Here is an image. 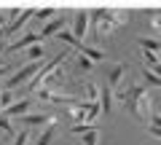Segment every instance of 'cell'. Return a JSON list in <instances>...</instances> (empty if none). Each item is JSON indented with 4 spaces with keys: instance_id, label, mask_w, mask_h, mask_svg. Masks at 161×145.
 Here are the masks:
<instances>
[{
    "instance_id": "14",
    "label": "cell",
    "mask_w": 161,
    "mask_h": 145,
    "mask_svg": "<svg viewBox=\"0 0 161 145\" xmlns=\"http://www.w3.org/2000/svg\"><path fill=\"white\" fill-rule=\"evenodd\" d=\"M110 19H113L115 27H121V24L129 19V11H124V8H115V11H110Z\"/></svg>"
},
{
    "instance_id": "10",
    "label": "cell",
    "mask_w": 161,
    "mask_h": 145,
    "mask_svg": "<svg viewBox=\"0 0 161 145\" xmlns=\"http://www.w3.org/2000/svg\"><path fill=\"white\" fill-rule=\"evenodd\" d=\"M137 43L142 46V51H153V54H158V51H161V41H158V38H148V35H140Z\"/></svg>"
},
{
    "instance_id": "7",
    "label": "cell",
    "mask_w": 161,
    "mask_h": 145,
    "mask_svg": "<svg viewBox=\"0 0 161 145\" xmlns=\"http://www.w3.org/2000/svg\"><path fill=\"white\" fill-rule=\"evenodd\" d=\"M30 108H32V102H30V97L27 99H16V102H11L6 108V118H11V116H24V110H30Z\"/></svg>"
},
{
    "instance_id": "1",
    "label": "cell",
    "mask_w": 161,
    "mask_h": 145,
    "mask_svg": "<svg viewBox=\"0 0 161 145\" xmlns=\"http://www.w3.org/2000/svg\"><path fill=\"white\" fill-rule=\"evenodd\" d=\"M124 102H126L129 113L142 118V121H148L153 116V99H150V94H148L145 86H129V94L124 97Z\"/></svg>"
},
{
    "instance_id": "4",
    "label": "cell",
    "mask_w": 161,
    "mask_h": 145,
    "mask_svg": "<svg viewBox=\"0 0 161 145\" xmlns=\"http://www.w3.org/2000/svg\"><path fill=\"white\" fill-rule=\"evenodd\" d=\"M35 11H38V8H24V11H22V14H19V16L6 27V35H14V32H19L22 27H27V22L35 16Z\"/></svg>"
},
{
    "instance_id": "11",
    "label": "cell",
    "mask_w": 161,
    "mask_h": 145,
    "mask_svg": "<svg viewBox=\"0 0 161 145\" xmlns=\"http://www.w3.org/2000/svg\"><path fill=\"white\" fill-rule=\"evenodd\" d=\"M54 134H57V121L51 118V121H48V126L40 132V137H38V142H35V145H48V142L54 140Z\"/></svg>"
},
{
    "instance_id": "6",
    "label": "cell",
    "mask_w": 161,
    "mask_h": 145,
    "mask_svg": "<svg viewBox=\"0 0 161 145\" xmlns=\"http://www.w3.org/2000/svg\"><path fill=\"white\" fill-rule=\"evenodd\" d=\"M64 24H67V16H57V19H51L48 24H43L40 27V38H48V35H57V32H62L64 30Z\"/></svg>"
},
{
    "instance_id": "20",
    "label": "cell",
    "mask_w": 161,
    "mask_h": 145,
    "mask_svg": "<svg viewBox=\"0 0 161 145\" xmlns=\"http://www.w3.org/2000/svg\"><path fill=\"white\" fill-rule=\"evenodd\" d=\"M86 92H89V102H97V97H99V86L97 83H89Z\"/></svg>"
},
{
    "instance_id": "15",
    "label": "cell",
    "mask_w": 161,
    "mask_h": 145,
    "mask_svg": "<svg viewBox=\"0 0 161 145\" xmlns=\"http://www.w3.org/2000/svg\"><path fill=\"white\" fill-rule=\"evenodd\" d=\"M40 57H43V46H30L27 48V59L30 62H40Z\"/></svg>"
},
{
    "instance_id": "25",
    "label": "cell",
    "mask_w": 161,
    "mask_h": 145,
    "mask_svg": "<svg viewBox=\"0 0 161 145\" xmlns=\"http://www.w3.org/2000/svg\"><path fill=\"white\" fill-rule=\"evenodd\" d=\"M148 126H161V113H153L148 118Z\"/></svg>"
},
{
    "instance_id": "2",
    "label": "cell",
    "mask_w": 161,
    "mask_h": 145,
    "mask_svg": "<svg viewBox=\"0 0 161 145\" xmlns=\"http://www.w3.org/2000/svg\"><path fill=\"white\" fill-rule=\"evenodd\" d=\"M40 67H43V64H40V62H27V64H24L22 70H19V73H14V75L8 78L6 89H8V92H11V89L22 86V83H30V81H32V78H35V75H38V73H40Z\"/></svg>"
},
{
    "instance_id": "12",
    "label": "cell",
    "mask_w": 161,
    "mask_h": 145,
    "mask_svg": "<svg viewBox=\"0 0 161 145\" xmlns=\"http://www.w3.org/2000/svg\"><path fill=\"white\" fill-rule=\"evenodd\" d=\"M22 121H24V126H40V124L48 121V116H43V113H24Z\"/></svg>"
},
{
    "instance_id": "28",
    "label": "cell",
    "mask_w": 161,
    "mask_h": 145,
    "mask_svg": "<svg viewBox=\"0 0 161 145\" xmlns=\"http://www.w3.org/2000/svg\"><path fill=\"white\" fill-rule=\"evenodd\" d=\"M148 70H150V73H153L156 78H161V59H158V62L153 64V67H148Z\"/></svg>"
},
{
    "instance_id": "32",
    "label": "cell",
    "mask_w": 161,
    "mask_h": 145,
    "mask_svg": "<svg viewBox=\"0 0 161 145\" xmlns=\"http://www.w3.org/2000/svg\"><path fill=\"white\" fill-rule=\"evenodd\" d=\"M0 92H3V89H0Z\"/></svg>"
},
{
    "instance_id": "3",
    "label": "cell",
    "mask_w": 161,
    "mask_h": 145,
    "mask_svg": "<svg viewBox=\"0 0 161 145\" xmlns=\"http://www.w3.org/2000/svg\"><path fill=\"white\" fill-rule=\"evenodd\" d=\"M89 32V11H75V19H73V38L80 43V38Z\"/></svg>"
},
{
    "instance_id": "9",
    "label": "cell",
    "mask_w": 161,
    "mask_h": 145,
    "mask_svg": "<svg viewBox=\"0 0 161 145\" xmlns=\"http://www.w3.org/2000/svg\"><path fill=\"white\" fill-rule=\"evenodd\" d=\"M99 92H102V102H99V108H102V113L105 116H110V113H113V89L110 86H99Z\"/></svg>"
},
{
    "instance_id": "8",
    "label": "cell",
    "mask_w": 161,
    "mask_h": 145,
    "mask_svg": "<svg viewBox=\"0 0 161 145\" xmlns=\"http://www.w3.org/2000/svg\"><path fill=\"white\" fill-rule=\"evenodd\" d=\"M78 51L83 54L86 59H92V62H102V59H105V51H102V48H97V46H83V43H80Z\"/></svg>"
},
{
    "instance_id": "30",
    "label": "cell",
    "mask_w": 161,
    "mask_h": 145,
    "mask_svg": "<svg viewBox=\"0 0 161 145\" xmlns=\"http://www.w3.org/2000/svg\"><path fill=\"white\" fill-rule=\"evenodd\" d=\"M6 51V41H3V32H0V54Z\"/></svg>"
},
{
    "instance_id": "17",
    "label": "cell",
    "mask_w": 161,
    "mask_h": 145,
    "mask_svg": "<svg viewBox=\"0 0 161 145\" xmlns=\"http://www.w3.org/2000/svg\"><path fill=\"white\" fill-rule=\"evenodd\" d=\"M142 78H145V81L150 83V86H156V89H161V78H156V75H153V73H150L148 67L142 70Z\"/></svg>"
},
{
    "instance_id": "19",
    "label": "cell",
    "mask_w": 161,
    "mask_h": 145,
    "mask_svg": "<svg viewBox=\"0 0 161 145\" xmlns=\"http://www.w3.org/2000/svg\"><path fill=\"white\" fill-rule=\"evenodd\" d=\"M54 16V8L48 6V8H40V11H35V19L38 22H46V19H51Z\"/></svg>"
},
{
    "instance_id": "22",
    "label": "cell",
    "mask_w": 161,
    "mask_h": 145,
    "mask_svg": "<svg viewBox=\"0 0 161 145\" xmlns=\"http://www.w3.org/2000/svg\"><path fill=\"white\" fill-rule=\"evenodd\" d=\"M0 132H6V134H14V129H11V121H8L6 116H0Z\"/></svg>"
},
{
    "instance_id": "23",
    "label": "cell",
    "mask_w": 161,
    "mask_h": 145,
    "mask_svg": "<svg viewBox=\"0 0 161 145\" xmlns=\"http://www.w3.org/2000/svg\"><path fill=\"white\" fill-rule=\"evenodd\" d=\"M148 134H150L153 140H158V142H161V126H148Z\"/></svg>"
},
{
    "instance_id": "27",
    "label": "cell",
    "mask_w": 161,
    "mask_h": 145,
    "mask_svg": "<svg viewBox=\"0 0 161 145\" xmlns=\"http://www.w3.org/2000/svg\"><path fill=\"white\" fill-rule=\"evenodd\" d=\"M150 27H153L156 32L161 35V16H150Z\"/></svg>"
},
{
    "instance_id": "29",
    "label": "cell",
    "mask_w": 161,
    "mask_h": 145,
    "mask_svg": "<svg viewBox=\"0 0 161 145\" xmlns=\"http://www.w3.org/2000/svg\"><path fill=\"white\" fill-rule=\"evenodd\" d=\"M8 73H11V67H8V64H6V67H0V78H3V75H8Z\"/></svg>"
},
{
    "instance_id": "24",
    "label": "cell",
    "mask_w": 161,
    "mask_h": 145,
    "mask_svg": "<svg viewBox=\"0 0 161 145\" xmlns=\"http://www.w3.org/2000/svg\"><path fill=\"white\" fill-rule=\"evenodd\" d=\"M145 62H148L150 67H153V64L158 62V54H153V51H145Z\"/></svg>"
},
{
    "instance_id": "16",
    "label": "cell",
    "mask_w": 161,
    "mask_h": 145,
    "mask_svg": "<svg viewBox=\"0 0 161 145\" xmlns=\"http://www.w3.org/2000/svg\"><path fill=\"white\" fill-rule=\"evenodd\" d=\"M57 35H59V41L70 43V46H75V48L80 46V43H78V41H75V38H73V32H70V30H62V32H57Z\"/></svg>"
},
{
    "instance_id": "31",
    "label": "cell",
    "mask_w": 161,
    "mask_h": 145,
    "mask_svg": "<svg viewBox=\"0 0 161 145\" xmlns=\"http://www.w3.org/2000/svg\"><path fill=\"white\" fill-rule=\"evenodd\" d=\"M6 22H8V19H6V14H0V27H6Z\"/></svg>"
},
{
    "instance_id": "5",
    "label": "cell",
    "mask_w": 161,
    "mask_h": 145,
    "mask_svg": "<svg viewBox=\"0 0 161 145\" xmlns=\"http://www.w3.org/2000/svg\"><path fill=\"white\" fill-rule=\"evenodd\" d=\"M38 41H40L38 32H27V35H22V38H16L11 46H6V54H14V51H19V48H30V46H35Z\"/></svg>"
},
{
    "instance_id": "21",
    "label": "cell",
    "mask_w": 161,
    "mask_h": 145,
    "mask_svg": "<svg viewBox=\"0 0 161 145\" xmlns=\"http://www.w3.org/2000/svg\"><path fill=\"white\" fill-rule=\"evenodd\" d=\"M78 67H80V70H92L94 62H92V59H86L83 54H78Z\"/></svg>"
},
{
    "instance_id": "18",
    "label": "cell",
    "mask_w": 161,
    "mask_h": 145,
    "mask_svg": "<svg viewBox=\"0 0 161 145\" xmlns=\"http://www.w3.org/2000/svg\"><path fill=\"white\" fill-rule=\"evenodd\" d=\"M11 102H14V94L8 92V89H6V92H0V110H6Z\"/></svg>"
},
{
    "instance_id": "26",
    "label": "cell",
    "mask_w": 161,
    "mask_h": 145,
    "mask_svg": "<svg viewBox=\"0 0 161 145\" xmlns=\"http://www.w3.org/2000/svg\"><path fill=\"white\" fill-rule=\"evenodd\" d=\"M27 134H30V132H19L16 140H14V145H27Z\"/></svg>"
},
{
    "instance_id": "13",
    "label": "cell",
    "mask_w": 161,
    "mask_h": 145,
    "mask_svg": "<svg viewBox=\"0 0 161 145\" xmlns=\"http://www.w3.org/2000/svg\"><path fill=\"white\" fill-rule=\"evenodd\" d=\"M80 140H83V145H99V129L97 126L86 129V132L80 134Z\"/></svg>"
}]
</instances>
